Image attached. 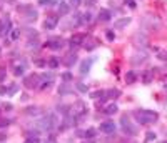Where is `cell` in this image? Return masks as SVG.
<instances>
[{
  "label": "cell",
  "instance_id": "cell-24",
  "mask_svg": "<svg viewBox=\"0 0 167 143\" xmlns=\"http://www.w3.org/2000/svg\"><path fill=\"white\" fill-rule=\"evenodd\" d=\"M77 90H79V92H84V93H85V92H87V87H85L84 83H77Z\"/></svg>",
  "mask_w": 167,
  "mask_h": 143
},
{
  "label": "cell",
  "instance_id": "cell-9",
  "mask_svg": "<svg viewBox=\"0 0 167 143\" xmlns=\"http://www.w3.org/2000/svg\"><path fill=\"white\" fill-rule=\"evenodd\" d=\"M9 28H10V20H2L0 22V33H9Z\"/></svg>",
  "mask_w": 167,
  "mask_h": 143
},
{
  "label": "cell",
  "instance_id": "cell-34",
  "mask_svg": "<svg viewBox=\"0 0 167 143\" xmlns=\"http://www.w3.org/2000/svg\"><path fill=\"white\" fill-rule=\"evenodd\" d=\"M85 3H89V5L92 7V5H94V3H95V2H94V0H87V2H85Z\"/></svg>",
  "mask_w": 167,
  "mask_h": 143
},
{
  "label": "cell",
  "instance_id": "cell-22",
  "mask_svg": "<svg viewBox=\"0 0 167 143\" xmlns=\"http://www.w3.org/2000/svg\"><path fill=\"white\" fill-rule=\"evenodd\" d=\"M13 73L17 75V77H20V75H24V67H15V72Z\"/></svg>",
  "mask_w": 167,
  "mask_h": 143
},
{
  "label": "cell",
  "instance_id": "cell-12",
  "mask_svg": "<svg viewBox=\"0 0 167 143\" xmlns=\"http://www.w3.org/2000/svg\"><path fill=\"white\" fill-rule=\"evenodd\" d=\"M69 10H70V7L67 5V3H60V5H59V12H60V15H65V13H69Z\"/></svg>",
  "mask_w": 167,
  "mask_h": 143
},
{
  "label": "cell",
  "instance_id": "cell-16",
  "mask_svg": "<svg viewBox=\"0 0 167 143\" xmlns=\"http://www.w3.org/2000/svg\"><path fill=\"white\" fill-rule=\"evenodd\" d=\"M125 82L127 83H134V82H136V73H134V72H129V73L125 75Z\"/></svg>",
  "mask_w": 167,
  "mask_h": 143
},
{
  "label": "cell",
  "instance_id": "cell-14",
  "mask_svg": "<svg viewBox=\"0 0 167 143\" xmlns=\"http://www.w3.org/2000/svg\"><path fill=\"white\" fill-rule=\"evenodd\" d=\"M80 44H82V37H80V35H75V37L70 38V45H72V47L74 45H80Z\"/></svg>",
  "mask_w": 167,
  "mask_h": 143
},
{
  "label": "cell",
  "instance_id": "cell-29",
  "mask_svg": "<svg viewBox=\"0 0 167 143\" xmlns=\"http://www.w3.org/2000/svg\"><path fill=\"white\" fill-rule=\"evenodd\" d=\"M127 3H129L130 9H134V7H136V2H134V0H127Z\"/></svg>",
  "mask_w": 167,
  "mask_h": 143
},
{
  "label": "cell",
  "instance_id": "cell-11",
  "mask_svg": "<svg viewBox=\"0 0 167 143\" xmlns=\"http://www.w3.org/2000/svg\"><path fill=\"white\" fill-rule=\"evenodd\" d=\"M99 20H102V22L111 20V12H109V10H100V12H99Z\"/></svg>",
  "mask_w": 167,
  "mask_h": 143
},
{
  "label": "cell",
  "instance_id": "cell-4",
  "mask_svg": "<svg viewBox=\"0 0 167 143\" xmlns=\"http://www.w3.org/2000/svg\"><path fill=\"white\" fill-rule=\"evenodd\" d=\"M100 131H104V133H114L115 131V123L114 121H104V123H100Z\"/></svg>",
  "mask_w": 167,
  "mask_h": 143
},
{
  "label": "cell",
  "instance_id": "cell-18",
  "mask_svg": "<svg viewBox=\"0 0 167 143\" xmlns=\"http://www.w3.org/2000/svg\"><path fill=\"white\" fill-rule=\"evenodd\" d=\"M105 113H107V115H114V113H117V105H109L107 108H105Z\"/></svg>",
  "mask_w": 167,
  "mask_h": 143
},
{
  "label": "cell",
  "instance_id": "cell-36",
  "mask_svg": "<svg viewBox=\"0 0 167 143\" xmlns=\"http://www.w3.org/2000/svg\"><path fill=\"white\" fill-rule=\"evenodd\" d=\"M85 143H92V141H85Z\"/></svg>",
  "mask_w": 167,
  "mask_h": 143
},
{
  "label": "cell",
  "instance_id": "cell-28",
  "mask_svg": "<svg viewBox=\"0 0 167 143\" xmlns=\"http://www.w3.org/2000/svg\"><path fill=\"white\" fill-rule=\"evenodd\" d=\"M13 33H12V38L15 40V38H19V30H12Z\"/></svg>",
  "mask_w": 167,
  "mask_h": 143
},
{
  "label": "cell",
  "instance_id": "cell-8",
  "mask_svg": "<svg viewBox=\"0 0 167 143\" xmlns=\"http://www.w3.org/2000/svg\"><path fill=\"white\" fill-rule=\"evenodd\" d=\"M47 45L52 50H60V48H62V40H60V38H54V40L47 42Z\"/></svg>",
  "mask_w": 167,
  "mask_h": 143
},
{
  "label": "cell",
  "instance_id": "cell-7",
  "mask_svg": "<svg viewBox=\"0 0 167 143\" xmlns=\"http://www.w3.org/2000/svg\"><path fill=\"white\" fill-rule=\"evenodd\" d=\"M92 62H94V60H84V62L80 63V73L82 75L89 73V70H90V67H92Z\"/></svg>",
  "mask_w": 167,
  "mask_h": 143
},
{
  "label": "cell",
  "instance_id": "cell-33",
  "mask_svg": "<svg viewBox=\"0 0 167 143\" xmlns=\"http://www.w3.org/2000/svg\"><path fill=\"white\" fill-rule=\"evenodd\" d=\"M25 143H37V140H35V138H28Z\"/></svg>",
  "mask_w": 167,
  "mask_h": 143
},
{
  "label": "cell",
  "instance_id": "cell-35",
  "mask_svg": "<svg viewBox=\"0 0 167 143\" xmlns=\"http://www.w3.org/2000/svg\"><path fill=\"white\" fill-rule=\"evenodd\" d=\"M72 3H74V5H77V3H79V0H72Z\"/></svg>",
  "mask_w": 167,
  "mask_h": 143
},
{
  "label": "cell",
  "instance_id": "cell-13",
  "mask_svg": "<svg viewBox=\"0 0 167 143\" xmlns=\"http://www.w3.org/2000/svg\"><path fill=\"white\" fill-rule=\"evenodd\" d=\"M90 96L95 100H105V92H94Z\"/></svg>",
  "mask_w": 167,
  "mask_h": 143
},
{
  "label": "cell",
  "instance_id": "cell-31",
  "mask_svg": "<svg viewBox=\"0 0 167 143\" xmlns=\"http://www.w3.org/2000/svg\"><path fill=\"white\" fill-rule=\"evenodd\" d=\"M9 125V120H0V127H7Z\"/></svg>",
  "mask_w": 167,
  "mask_h": 143
},
{
  "label": "cell",
  "instance_id": "cell-15",
  "mask_svg": "<svg viewBox=\"0 0 167 143\" xmlns=\"http://www.w3.org/2000/svg\"><path fill=\"white\" fill-rule=\"evenodd\" d=\"M130 23V19H122V20H119V22H115V25L114 27L115 28H120V27H124V25H129Z\"/></svg>",
  "mask_w": 167,
  "mask_h": 143
},
{
  "label": "cell",
  "instance_id": "cell-6",
  "mask_svg": "<svg viewBox=\"0 0 167 143\" xmlns=\"http://www.w3.org/2000/svg\"><path fill=\"white\" fill-rule=\"evenodd\" d=\"M57 23H59V19H57V17H49V19L44 22V27L47 28V30H54V28L57 27Z\"/></svg>",
  "mask_w": 167,
  "mask_h": 143
},
{
  "label": "cell",
  "instance_id": "cell-1",
  "mask_svg": "<svg viewBox=\"0 0 167 143\" xmlns=\"http://www.w3.org/2000/svg\"><path fill=\"white\" fill-rule=\"evenodd\" d=\"M134 118L140 125H149V123H154L159 118V115L155 112H152V110H136L134 112Z\"/></svg>",
  "mask_w": 167,
  "mask_h": 143
},
{
  "label": "cell",
  "instance_id": "cell-23",
  "mask_svg": "<svg viewBox=\"0 0 167 143\" xmlns=\"http://www.w3.org/2000/svg\"><path fill=\"white\" fill-rule=\"evenodd\" d=\"M38 3H40V5H52V3H54V0H38Z\"/></svg>",
  "mask_w": 167,
  "mask_h": 143
},
{
  "label": "cell",
  "instance_id": "cell-2",
  "mask_svg": "<svg viewBox=\"0 0 167 143\" xmlns=\"http://www.w3.org/2000/svg\"><path fill=\"white\" fill-rule=\"evenodd\" d=\"M55 125H57V121H55L54 115H49V117H45V118L42 120V128H44V130H52Z\"/></svg>",
  "mask_w": 167,
  "mask_h": 143
},
{
  "label": "cell",
  "instance_id": "cell-37",
  "mask_svg": "<svg viewBox=\"0 0 167 143\" xmlns=\"http://www.w3.org/2000/svg\"><path fill=\"white\" fill-rule=\"evenodd\" d=\"M164 143H167V141H164Z\"/></svg>",
  "mask_w": 167,
  "mask_h": 143
},
{
  "label": "cell",
  "instance_id": "cell-19",
  "mask_svg": "<svg viewBox=\"0 0 167 143\" xmlns=\"http://www.w3.org/2000/svg\"><path fill=\"white\" fill-rule=\"evenodd\" d=\"M120 92L119 90H107L105 92V96H119Z\"/></svg>",
  "mask_w": 167,
  "mask_h": 143
},
{
  "label": "cell",
  "instance_id": "cell-27",
  "mask_svg": "<svg viewBox=\"0 0 167 143\" xmlns=\"http://www.w3.org/2000/svg\"><path fill=\"white\" fill-rule=\"evenodd\" d=\"M145 137H147V140H149V141H151V140H154V138H155V133H152V131H149V133L145 135Z\"/></svg>",
  "mask_w": 167,
  "mask_h": 143
},
{
  "label": "cell",
  "instance_id": "cell-10",
  "mask_svg": "<svg viewBox=\"0 0 167 143\" xmlns=\"http://www.w3.org/2000/svg\"><path fill=\"white\" fill-rule=\"evenodd\" d=\"M87 112V110H85V105L84 103H77L75 105V108H74V115H84V113Z\"/></svg>",
  "mask_w": 167,
  "mask_h": 143
},
{
  "label": "cell",
  "instance_id": "cell-26",
  "mask_svg": "<svg viewBox=\"0 0 167 143\" xmlns=\"http://www.w3.org/2000/svg\"><path fill=\"white\" fill-rule=\"evenodd\" d=\"M77 57H69V60H67V65H72V63H75Z\"/></svg>",
  "mask_w": 167,
  "mask_h": 143
},
{
  "label": "cell",
  "instance_id": "cell-20",
  "mask_svg": "<svg viewBox=\"0 0 167 143\" xmlns=\"http://www.w3.org/2000/svg\"><path fill=\"white\" fill-rule=\"evenodd\" d=\"M49 67H52V68H55V67H59V60H57V58H52V60H49Z\"/></svg>",
  "mask_w": 167,
  "mask_h": 143
},
{
  "label": "cell",
  "instance_id": "cell-21",
  "mask_svg": "<svg viewBox=\"0 0 167 143\" xmlns=\"http://www.w3.org/2000/svg\"><path fill=\"white\" fill-rule=\"evenodd\" d=\"M95 137V130H87L85 131V138H94Z\"/></svg>",
  "mask_w": 167,
  "mask_h": 143
},
{
  "label": "cell",
  "instance_id": "cell-5",
  "mask_svg": "<svg viewBox=\"0 0 167 143\" xmlns=\"http://www.w3.org/2000/svg\"><path fill=\"white\" fill-rule=\"evenodd\" d=\"M122 128H124V131L125 133H129V135H136V128L134 127H130V123H129V120H127V117H122Z\"/></svg>",
  "mask_w": 167,
  "mask_h": 143
},
{
  "label": "cell",
  "instance_id": "cell-3",
  "mask_svg": "<svg viewBox=\"0 0 167 143\" xmlns=\"http://www.w3.org/2000/svg\"><path fill=\"white\" fill-rule=\"evenodd\" d=\"M38 82H40V77H38V75H30V77H27L25 80H24V85L28 88H32V87H37Z\"/></svg>",
  "mask_w": 167,
  "mask_h": 143
},
{
  "label": "cell",
  "instance_id": "cell-30",
  "mask_svg": "<svg viewBox=\"0 0 167 143\" xmlns=\"http://www.w3.org/2000/svg\"><path fill=\"white\" fill-rule=\"evenodd\" d=\"M35 65H38V67H44V65H45V62H44V60H37V62H35Z\"/></svg>",
  "mask_w": 167,
  "mask_h": 143
},
{
  "label": "cell",
  "instance_id": "cell-17",
  "mask_svg": "<svg viewBox=\"0 0 167 143\" xmlns=\"http://www.w3.org/2000/svg\"><path fill=\"white\" fill-rule=\"evenodd\" d=\"M80 17H82V20H80V23H89V22H90V20H92V15H90V13H89V12L82 13V15H80Z\"/></svg>",
  "mask_w": 167,
  "mask_h": 143
},
{
  "label": "cell",
  "instance_id": "cell-32",
  "mask_svg": "<svg viewBox=\"0 0 167 143\" xmlns=\"http://www.w3.org/2000/svg\"><path fill=\"white\" fill-rule=\"evenodd\" d=\"M70 77H72L70 73H64V80H70Z\"/></svg>",
  "mask_w": 167,
  "mask_h": 143
},
{
  "label": "cell",
  "instance_id": "cell-25",
  "mask_svg": "<svg viewBox=\"0 0 167 143\" xmlns=\"http://www.w3.org/2000/svg\"><path fill=\"white\" fill-rule=\"evenodd\" d=\"M114 38H115V35H114V32H112V30H109V32H107V40H111V42H112Z\"/></svg>",
  "mask_w": 167,
  "mask_h": 143
}]
</instances>
